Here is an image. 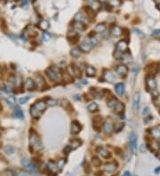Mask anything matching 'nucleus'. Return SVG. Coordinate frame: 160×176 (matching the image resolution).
Instances as JSON below:
<instances>
[{"label":"nucleus","mask_w":160,"mask_h":176,"mask_svg":"<svg viewBox=\"0 0 160 176\" xmlns=\"http://www.w3.org/2000/svg\"><path fill=\"white\" fill-rule=\"evenodd\" d=\"M46 108V101H38L37 102H35L33 105H31L30 107V115L31 117L34 118H38L42 115L43 112L45 111Z\"/></svg>","instance_id":"obj_1"},{"label":"nucleus","mask_w":160,"mask_h":176,"mask_svg":"<svg viewBox=\"0 0 160 176\" xmlns=\"http://www.w3.org/2000/svg\"><path fill=\"white\" fill-rule=\"evenodd\" d=\"M47 76L49 78V79L52 81H54V82H59V81L62 80V74L60 69L58 67H50L46 69V71Z\"/></svg>","instance_id":"obj_2"},{"label":"nucleus","mask_w":160,"mask_h":176,"mask_svg":"<svg viewBox=\"0 0 160 176\" xmlns=\"http://www.w3.org/2000/svg\"><path fill=\"white\" fill-rule=\"evenodd\" d=\"M30 144L34 148H37V150H40L42 148L41 141H40L38 135L34 131H32L30 134Z\"/></svg>","instance_id":"obj_3"},{"label":"nucleus","mask_w":160,"mask_h":176,"mask_svg":"<svg viewBox=\"0 0 160 176\" xmlns=\"http://www.w3.org/2000/svg\"><path fill=\"white\" fill-rule=\"evenodd\" d=\"M21 164L27 169V171L30 172V173H37V167H36V164H34L32 161L29 160L28 158H22Z\"/></svg>","instance_id":"obj_4"},{"label":"nucleus","mask_w":160,"mask_h":176,"mask_svg":"<svg viewBox=\"0 0 160 176\" xmlns=\"http://www.w3.org/2000/svg\"><path fill=\"white\" fill-rule=\"evenodd\" d=\"M146 85H147V87L150 90L151 92H154L157 91V82L153 76H148L147 80H146Z\"/></svg>","instance_id":"obj_5"},{"label":"nucleus","mask_w":160,"mask_h":176,"mask_svg":"<svg viewBox=\"0 0 160 176\" xmlns=\"http://www.w3.org/2000/svg\"><path fill=\"white\" fill-rule=\"evenodd\" d=\"M128 48V45L127 42L125 40H120L116 46V51L117 53H125V52L127 51Z\"/></svg>","instance_id":"obj_6"},{"label":"nucleus","mask_w":160,"mask_h":176,"mask_svg":"<svg viewBox=\"0 0 160 176\" xmlns=\"http://www.w3.org/2000/svg\"><path fill=\"white\" fill-rule=\"evenodd\" d=\"M114 130V124L113 122L111 121V119H109V120H107L104 123V125H103V131H104L105 134H111L112 131Z\"/></svg>","instance_id":"obj_7"},{"label":"nucleus","mask_w":160,"mask_h":176,"mask_svg":"<svg viewBox=\"0 0 160 176\" xmlns=\"http://www.w3.org/2000/svg\"><path fill=\"white\" fill-rule=\"evenodd\" d=\"M116 72L117 74H118V76H125L128 72V69L127 67L125 66V65L124 64H120V65H118L116 68Z\"/></svg>","instance_id":"obj_8"},{"label":"nucleus","mask_w":160,"mask_h":176,"mask_svg":"<svg viewBox=\"0 0 160 176\" xmlns=\"http://www.w3.org/2000/svg\"><path fill=\"white\" fill-rule=\"evenodd\" d=\"M140 101H141V95L140 92H135L134 98H133V109L135 112L138 110L139 106H140Z\"/></svg>","instance_id":"obj_9"},{"label":"nucleus","mask_w":160,"mask_h":176,"mask_svg":"<svg viewBox=\"0 0 160 176\" xmlns=\"http://www.w3.org/2000/svg\"><path fill=\"white\" fill-rule=\"evenodd\" d=\"M130 147L133 151L136 150L137 148V135L134 133H132L130 134Z\"/></svg>","instance_id":"obj_10"},{"label":"nucleus","mask_w":160,"mask_h":176,"mask_svg":"<svg viewBox=\"0 0 160 176\" xmlns=\"http://www.w3.org/2000/svg\"><path fill=\"white\" fill-rule=\"evenodd\" d=\"M92 47H93V46H92L91 42H90V40L87 39H85L80 45V49L83 52H89L92 49Z\"/></svg>","instance_id":"obj_11"},{"label":"nucleus","mask_w":160,"mask_h":176,"mask_svg":"<svg viewBox=\"0 0 160 176\" xmlns=\"http://www.w3.org/2000/svg\"><path fill=\"white\" fill-rule=\"evenodd\" d=\"M24 88H25L27 91H32L34 88H35V82L31 78H27L24 81Z\"/></svg>","instance_id":"obj_12"},{"label":"nucleus","mask_w":160,"mask_h":176,"mask_svg":"<svg viewBox=\"0 0 160 176\" xmlns=\"http://www.w3.org/2000/svg\"><path fill=\"white\" fill-rule=\"evenodd\" d=\"M103 78L108 82L112 83L115 80V75L110 70H105L104 74H103Z\"/></svg>","instance_id":"obj_13"},{"label":"nucleus","mask_w":160,"mask_h":176,"mask_svg":"<svg viewBox=\"0 0 160 176\" xmlns=\"http://www.w3.org/2000/svg\"><path fill=\"white\" fill-rule=\"evenodd\" d=\"M97 152H98L101 157H103V158H109L110 157V153L109 151L104 148H101V147H99V148H97Z\"/></svg>","instance_id":"obj_14"},{"label":"nucleus","mask_w":160,"mask_h":176,"mask_svg":"<svg viewBox=\"0 0 160 176\" xmlns=\"http://www.w3.org/2000/svg\"><path fill=\"white\" fill-rule=\"evenodd\" d=\"M115 91H116V92L118 95L122 96L123 94H125V85H124L123 83H118V84H117L116 86H115Z\"/></svg>","instance_id":"obj_15"},{"label":"nucleus","mask_w":160,"mask_h":176,"mask_svg":"<svg viewBox=\"0 0 160 176\" xmlns=\"http://www.w3.org/2000/svg\"><path fill=\"white\" fill-rule=\"evenodd\" d=\"M110 33H111L114 37H120V36L123 34V30L120 27L114 26L113 28L111 29V30H110Z\"/></svg>","instance_id":"obj_16"},{"label":"nucleus","mask_w":160,"mask_h":176,"mask_svg":"<svg viewBox=\"0 0 160 176\" xmlns=\"http://www.w3.org/2000/svg\"><path fill=\"white\" fill-rule=\"evenodd\" d=\"M73 29H74V30L76 31V32H82V31L85 30V27L83 22L76 21V22H75V24L73 25Z\"/></svg>","instance_id":"obj_17"},{"label":"nucleus","mask_w":160,"mask_h":176,"mask_svg":"<svg viewBox=\"0 0 160 176\" xmlns=\"http://www.w3.org/2000/svg\"><path fill=\"white\" fill-rule=\"evenodd\" d=\"M81 130V126L76 121H74L71 125V133L73 134H78Z\"/></svg>","instance_id":"obj_18"},{"label":"nucleus","mask_w":160,"mask_h":176,"mask_svg":"<svg viewBox=\"0 0 160 176\" xmlns=\"http://www.w3.org/2000/svg\"><path fill=\"white\" fill-rule=\"evenodd\" d=\"M117 166H118V164H117V163H115V162H109V163H107L105 164L104 168L107 172L110 173V172H114V171L116 170Z\"/></svg>","instance_id":"obj_19"},{"label":"nucleus","mask_w":160,"mask_h":176,"mask_svg":"<svg viewBox=\"0 0 160 176\" xmlns=\"http://www.w3.org/2000/svg\"><path fill=\"white\" fill-rule=\"evenodd\" d=\"M47 168L49 169V171H50L51 173H56L58 171H59L58 166L55 162H52V161L49 162L48 164H47Z\"/></svg>","instance_id":"obj_20"},{"label":"nucleus","mask_w":160,"mask_h":176,"mask_svg":"<svg viewBox=\"0 0 160 176\" xmlns=\"http://www.w3.org/2000/svg\"><path fill=\"white\" fill-rule=\"evenodd\" d=\"M94 30H95V32H97V33H100L101 35H104L106 33V31H107V28H106L105 24L100 23L95 27V29H94Z\"/></svg>","instance_id":"obj_21"},{"label":"nucleus","mask_w":160,"mask_h":176,"mask_svg":"<svg viewBox=\"0 0 160 176\" xmlns=\"http://www.w3.org/2000/svg\"><path fill=\"white\" fill-rule=\"evenodd\" d=\"M150 134H151V136L155 140H159L160 139V129L158 127L152 128L151 131H150Z\"/></svg>","instance_id":"obj_22"},{"label":"nucleus","mask_w":160,"mask_h":176,"mask_svg":"<svg viewBox=\"0 0 160 176\" xmlns=\"http://www.w3.org/2000/svg\"><path fill=\"white\" fill-rule=\"evenodd\" d=\"M85 73H86V76H90V78H92V76H95L96 70H95V69H94L93 66H87L86 69H85Z\"/></svg>","instance_id":"obj_23"},{"label":"nucleus","mask_w":160,"mask_h":176,"mask_svg":"<svg viewBox=\"0 0 160 176\" xmlns=\"http://www.w3.org/2000/svg\"><path fill=\"white\" fill-rule=\"evenodd\" d=\"M38 26H39L40 29H42L43 31H46L49 28V22L47 21L46 20H42V21L39 22Z\"/></svg>","instance_id":"obj_24"},{"label":"nucleus","mask_w":160,"mask_h":176,"mask_svg":"<svg viewBox=\"0 0 160 176\" xmlns=\"http://www.w3.org/2000/svg\"><path fill=\"white\" fill-rule=\"evenodd\" d=\"M36 85H37V87L41 88L45 85V80L43 78V76H41L40 75H37L36 76Z\"/></svg>","instance_id":"obj_25"},{"label":"nucleus","mask_w":160,"mask_h":176,"mask_svg":"<svg viewBox=\"0 0 160 176\" xmlns=\"http://www.w3.org/2000/svg\"><path fill=\"white\" fill-rule=\"evenodd\" d=\"M75 20L76 21H80V22H83V23L86 22V18H85V15L82 13H76V16H75Z\"/></svg>","instance_id":"obj_26"},{"label":"nucleus","mask_w":160,"mask_h":176,"mask_svg":"<svg viewBox=\"0 0 160 176\" xmlns=\"http://www.w3.org/2000/svg\"><path fill=\"white\" fill-rule=\"evenodd\" d=\"M113 109L115 110V112H116V113L120 114V113H122L123 110H124V105L120 102V101H118V103L116 104V106L114 107Z\"/></svg>","instance_id":"obj_27"},{"label":"nucleus","mask_w":160,"mask_h":176,"mask_svg":"<svg viewBox=\"0 0 160 176\" xmlns=\"http://www.w3.org/2000/svg\"><path fill=\"white\" fill-rule=\"evenodd\" d=\"M13 115H14V117H16V118H19V119H22L24 117L23 111H22L21 109H19V108L15 109L14 112H13Z\"/></svg>","instance_id":"obj_28"},{"label":"nucleus","mask_w":160,"mask_h":176,"mask_svg":"<svg viewBox=\"0 0 160 176\" xmlns=\"http://www.w3.org/2000/svg\"><path fill=\"white\" fill-rule=\"evenodd\" d=\"M101 3L99 1H93L91 3V8H92V10L93 11H98L99 9L101 8Z\"/></svg>","instance_id":"obj_29"},{"label":"nucleus","mask_w":160,"mask_h":176,"mask_svg":"<svg viewBox=\"0 0 160 176\" xmlns=\"http://www.w3.org/2000/svg\"><path fill=\"white\" fill-rule=\"evenodd\" d=\"M118 100H117L115 97H112L111 99H109V101H108V106H109V108L110 109H114V107L116 106V104L118 103Z\"/></svg>","instance_id":"obj_30"},{"label":"nucleus","mask_w":160,"mask_h":176,"mask_svg":"<svg viewBox=\"0 0 160 176\" xmlns=\"http://www.w3.org/2000/svg\"><path fill=\"white\" fill-rule=\"evenodd\" d=\"M101 122H102V118L100 116H97L93 118V126L97 127V125H99V127L101 126Z\"/></svg>","instance_id":"obj_31"},{"label":"nucleus","mask_w":160,"mask_h":176,"mask_svg":"<svg viewBox=\"0 0 160 176\" xmlns=\"http://www.w3.org/2000/svg\"><path fill=\"white\" fill-rule=\"evenodd\" d=\"M87 109H88L89 112H95L98 110V105H97V103L93 102V103H91V104L88 105Z\"/></svg>","instance_id":"obj_32"},{"label":"nucleus","mask_w":160,"mask_h":176,"mask_svg":"<svg viewBox=\"0 0 160 176\" xmlns=\"http://www.w3.org/2000/svg\"><path fill=\"white\" fill-rule=\"evenodd\" d=\"M4 151L5 152V154L7 155H12L13 152H14V148H13V147L10 146V145H7L4 147Z\"/></svg>","instance_id":"obj_33"},{"label":"nucleus","mask_w":160,"mask_h":176,"mask_svg":"<svg viewBox=\"0 0 160 176\" xmlns=\"http://www.w3.org/2000/svg\"><path fill=\"white\" fill-rule=\"evenodd\" d=\"M46 105L51 106V107H53V106H55L56 104H57V101H56L55 99H53V98H48V99H46Z\"/></svg>","instance_id":"obj_34"},{"label":"nucleus","mask_w":160,"mask_h":176,"mask_svg":"<svg viewBox=\"0 0 160 176\" xmlns=\"http://www.w3.org/2000/svg\"><path fill=\"white\" fill-rule=\"evenodd\" d=\"M80 144H81V142L78 140H76V139H75V140H73V141H71V144L69 146L71 147V148H73V150H75V148H78V147L80 146Z\"/></svg>","instance_id":"obj_35"},{"label":"nucleus","mask_w":160,"mask_h":176,"mask_svg":"<svg viewBox=\"0 0 160 176\" xmlns=\"http://www.w3.org/2000/svg\"><path fill=\"white\" fill-rule=\"evenodd\" d=\"M80 49L79 48H76V47H75V48H73L71 50V55L73 56V57H79L80 56Z\"/></svg>","instance_id":"obj_36"},{"label":"nucleus","mask_w":160,"mask_h":176,"mask_svg":"<svg viewBox=\"0 0 160 176\" xmlns=\"http://www.w3.org/2000/svg\"><path fill=\"white\" fill-rule=\"evenodd\" d=\"M92 163H93L94 166L98 167V166H100L101 164V159H99L97 157H93V159H92Z\"/></svg>","instance_id":"obj_37"},{"label":"nucleus","mask_w":160,"mask_h":176,"mask_svg":"<svg viewBox=\"0 0 160 176\" xmlns=\"http://www.w3.org/2000/svg\"><path fill=\"white\" fill-rule=\"evenodd\" d=\"M124 126H125V124L124 123H118L116 124V125H114V130L116 131V132H119V131L123 129Z\"/></svg>","instance_id":"obj_38"},{"label":"nucleus","mask_w":160,"mask_h":176,"mask_svg":"<svg viewBox=\"0 0 160 176\" xmlns=\"http://www.w3.org/2000/svg\"><path fill=\"white\" fill-rule=\"evenodd\" d=\"M122 59H124V62H132V57H131V55L128 54V53H125L123 54Z\"/></svg>","instance_id":"obj_39"},{"label":"nucleus","mask_w":160,"mask_h":176,"mask_svg":"<svg viewBox=\"0 0 160 176\" xmlns=\"http://www.w3.org/2000/svg\"><path fill=\"white\" fill-rule=\"evenodd\" d=\"M30 99V96H24V97H21V98L19 99V103L20 104H25V103L28 101Z\"/></svg>","instance_id":"obj_40"},{"label":"nucleus","mask_w":160,"mask_h":176,"mask_svg":"<svg viewBox=\"0 0 160 176\" xmlns=\"http://www.w3.org/2000/svg\"><path fill=\"white\" fill-rule=\"evenodd\" d=\"M64 164H65V160H64L63 158H60V159H59V161H58V164H57V166H58V168H59V170H62V169L63 168Z\"/></svg>","instance_id":"obj_41"},{"label":"nucleus","mask_w":160,"mask_h":176,"mask_svg":"<svg viewBox=\"0 0 160 176\" xmlns=\"http://www.w3.org/2000/svg\"><path fill=\"white\" fill-rule=\"evenodd\" d=\"M7 102L10 106H13L15 104V98L13 96H9L7 98Z\"/></svg>","instance_id":"obj_42"},{"label":"nucleus","mask_w":160,"mask_h":176,"mask_svg":"<svg viewBox=\"0 0 160 176\" xmlns=\"http://www.w3.org/2000/svg\"><path fill=\"white\" fill-rule=\"evenodd\" d=\"M50 38H51L50 34H48L46 31H44V33H43V39H44L45 41H49Z\"/></svg>","instance_id":"obj_43"},{"label":"nucleus","mask_w":160,"mask_h":176,"mask_svg":"<svg viewBox=\"0 0 160 176\" xmlns=\"http://www.w3.org/2000/svg\"><path fill=\"white\" fill-rule=\"evenodd\" d=\"M90 42H91V44L93 46H95L98 45V39H97L95 37H92L90 38Z\"/></svg>","instance_id":"obj_44"},{"label":"nucleus","mask_w":160,"mask_h":176,"mask_svg":"<svg viewBox=\"0 0 160 176\" xmlns=\"http://www.w3.org/2000/svg\"><path fill=\"white\" fill-rule=\"evenodd\" d=\"M120 3H121L120 0H110L109 1V4L113 6H118Z\"/></svg>","instance_id":"obj_45"},{"label":"nucleus","mask_w":160,"mask_h":176,"mask_svg":"<svg viewBox=\"0 0 160 176\" xmlns=\"http://www.w3.org/2000/svg\"><path fill=\"white\" fill-rule=\"evenodd\" d=\"M152 36L157 38H159L160 37V30H157H157H154L152 32Z\"/></svg>","instance_id":"obj_46"},{"label":"nucleus","mask_w":160,"mask_h":176,"mask_svg":"<svg viewBox=\"0 0 160 176\" xmlns=\"http://www.w3.org/2000/svg\"><path fill=\"white\" fill-rule=\"evenodd\" d=\"M71 147L69 146V145H68V146H66V148H64V150H63V152H64V154H69V152L71 151Z\"/></svg>","instance_id":"obj_47"},{"label":"nucleus","mask_w":160,"mask_h":176,"mask_svg":"<svg viewBox=\"0 0 160 176\" xmlns=\"http://www.w3.org/2000/svg\"><path fill=\"white\" fill-rule=\"evenodd\" d=\"M148 113H150V109H148V108H145V109H144V110L142 111L143 116H147Z\"/></svg>","instance_id":"obj_48"},{"label":"nucleus","mask_w":160,"mask_h":176,"mask_svg":"<svg viewBox=\"0 0 160 176\" xmlns=\"http://www.w3.org/2000/svg\"><path fill=\"white\" fill-rule=\"evenodd\" d=\"M28 3H29L28 0H21V4H22V6H28Z\"/></svg>","instance_id":"obj_49"},{"label":"nucleus","mask_w":160,"mask_h":176,"mask_svg":"<svg viewBox=\"0 0 160 176\" xmlns=\"http://www.w3.org/2000/svg\"><path fill=\"white\" fill-rule=\"evenodd\" d=\"M145 150H146L145 146H144V145H141V152H144V151H145Z\"/></svg>","instance_id":"obj_50"},{"label":"nucleus","mask_w":160,"mask_h":176,"mask_svg":"<svg viewBox=\"0 0 160 176\" xmlns=\"http://www.w3.org/2000/svg\"><path fill=\"white\" fill-rule=\"evenodd\" d=\"M19 176H28V175H27V173H25L20 172L19 173Z\"/></svg>","instance_id":"obj_51"},{"label":"nucleus","mask_w":160,"mask_h":176,"mask_svg":"<svg viewBox=\"0 0 160 176\" xmlns=\"http://www.w3.org/2000/svg\"><path fill=\"white\" fill-rule=\"evenodd\" d=\"M134 30H135V32H136V33H138V34H140V35H141V36H143V34L141 33V31L139 30V29H135Z\"/></svg>","instance_id":"obj_52"},{"label":"nucleus","mask_w":160,"mask_h":176,"mask_svg":"<svg viewBox=\"0 0 160 176\" xmlns=\"http://www.w3.org/2000/svg\"><path fill=\"white\" fill-rule=\"evenodd\" d=\"M123 176H131V174H130V173H129V172H127V171H126V172L124 173V175H123Z\"/></svg>","instance_id":"obj_53"},{"label":"nucleus","mask_w":160,"mask_h":176,"mask_svg":"<svg viewBox=\"0 0 160 176\" xmlns=\"http://www.w3.org/2000/svg\"><path fill=\"white\" fill-rule=\"evenodd\" d=\"M154 1H155V3H157V4H160V0H154Z\"/></svg>","instance_id":"obj_54"},{"label":"nucleus","mask_w":160,"mask_h":176,"mask_svg":"<svg viewBox=\"0 0 160 176\" xmlns=\"http://www.w3.org/2000/svg\"><path fill=\"white\" fill-rule=\"evenodd\" d=\"M157 171H158V172H159V171H160V168H157V169H156V173L157 172Z\"/></svg>","instance_id":"obj_55"},{"label":"nucleus","mask_w":160,"mask_h":176,"mask_svg":"<svg viewBox=\"0 0 160 176\" xmlns=\"http://www.w3.org/2000/svg\"><path fill=\"white\" fill-rule=\"evenodd\" d=\"M157 7H158V8H159V10H160V4H157Z\"/></svg>","instance_id":"obj_56"},{"label":"nucleus","mask_w":160,"mask_h":176,"mask_svg":"<svg viewBox=\"0 0 160 176\" xmlns=\"http://www.w3.org/2000/svg\"><path fill=\"white\" fill-rule=\"evenodd\" d=\"M7 1H9V2H12V1H13V0H7Z\"/></svg>","instance_id":"obj_57"},{"label":"nucleus","mask_w":160,"mask_h":176,"mask_svg":"<svg viewBox=\"0 0 160 176\" xmlns=\"http://www.w3.org/2000/svg\"><path fill=\"white\" fill-rule=\"evenodd\" d=\"M0 76H1V69H0Z\"/></svg>","instance_id":"obj_58"},{"label":"nucleus","mask_w":160,"mask_h":176,"mask_svg":"<svg viewBox=\"0 0 160 176\" xmlns=\"http://www.w3.org/2000/svg\"><path fill=\"white\" fill-rule=\"evenodd\" d=\"M159 146H160V139H159Z\"/></svg>","instance_id":"obj_59"},{"label":"nucleus","mask_w":160,"mask_h":176,"mask_svg":"<svg viewBox=\"0 0 160 176\" xmlns=\"http://www.w3.org/2000/svg\"><path fill=\"white\" fill-rule=\"evenodd\" d=\"M159 109H160V104H159Z\"/></svg>","instance_id":"obj_60"},{"label":"nucleus","mask_w":160,"mask_h":176,"mask_svg":"<svg viewBox=\"0 0 160 176\" xmlns=\"http://www.w3.org/2000/svg\"><path fill=\"white\" fill-rule=\"evenodd\" d=\"M159 72H160V70H159Z\"/></svg>","instance_id":"obj_61"}]
</instances>
